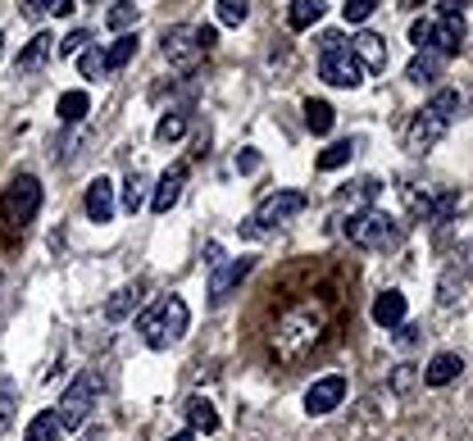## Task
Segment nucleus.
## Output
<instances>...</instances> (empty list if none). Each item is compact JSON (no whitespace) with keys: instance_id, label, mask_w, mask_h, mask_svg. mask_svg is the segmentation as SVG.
<instances>
[{"instance_id":"23","label":"nucleus","mask_w":473,"mask_h":441,"mask_svg":"<svg viewBox=\"0 0 473 441\" xmlns=\"http://www.w3.org/2000/svg\"><path fill=\"white\" fill-rule=\"evenodd\" d=\"M132 55H137V32H118V42L105 51V73H118Z\"/></svg>"},{"instance_id":"3","label":"nucleus","mask_w":473,"mask_h":441,"mask_svg":"<svg viewBox=\"0 0 473 441\" xmlns=\"http://www.w3.org/2000/svg\"><path fill=\"white\" fill-rule=\"evenodd\" d=\"M36 210H42V182H36L32 173L14 178L5 191H0V232H23Z\"/></svg>"},{"instance_id":"14","label":"nucleus","mask_w":473,"mask_h":441,"mask_svg":"<svg viewBox=\"0 0 473 441\" xmlns=\"http://www.w3.org/2000/svg\"><path fill=\"white\" fill-rule=\"evenodd\" d=\"M460 373H464V359L451 355V350H437L428 359V369H423V387H451Z\"/></svg>"},{"instance_id":"35","label":"nucleus","mask_w":473,"mask_h":441,"mask_svg":"<svg viewBox=\"0 0 473 441\" xmlns=\"http://www.w3.org/2000/svg\"><path fill=\"white\" fill-rule=\"evenodd\" d=\"M455 210H460V196H442L437 205H432V223H451Z\"/></svg>"},{"instance_id":"32","label":"nucleus","mask_w":473,"mask_h":441,"mask_svg":"<svg viewBox=\"0 0 473 441\" xmlns=\"http://www.w3.org/2000/svg\"><path fill=\"white\" fill-rule=\"evenodd\" d=\"M77 68H83V77H105V51L83 46L77 51Z\"/></svg>"},{"instance_id":"9","label":"nucleus","mask_w":473,"mask_h":441,"mask_svg":"<svg viewBox=\"0 0 473 441\" xmlns=\"http://www.w3.org/2000/svg\"><path fill=\"white\" fill-rule=\"evenodd\" d=\"M319 77L333 87H360L365 83V64L355 60L350 51H337V55H324L319 60Z\"/></svg>"},{"instance_id":"15","label":"nucleus","mask_w":473,"mask_h":441,"mask_svg":"<svg viewBox=\"0 0 473 441\" xmlns=\"http://www.w3.org/2000/svg\"><path fill=\"white\" fill-rule=\"evenodd\" d=\"M83 205H87V219H92V223H109V219H114V182H109V178H96V182L87 187Z\"/></svg>"},{"instance_id":"7","label":"nucleus","mask_w":473,"mask_h":441,"mask_svg":"<svg viewBox=\"0 0 473 441\" xmlns=\"http://www.w3.org/2000/svg\"><path fill=\"white\" fill-rule=\"evenodd\" d=\"M346 400V378L341 373H328V378H319L309 391H305V414L309 419H324V414H333L337 405Z\"/></svg>"},{"instance_id":"34","label":"nucleus","mask_w":473,"mask_h":441,"mask_svg":"<svg viewBox=\"0 0 473 441\" xmlns=\"http://www.w3.org/2000/svg\"><path fill=\"white\" fill-rule=\"evenodd\" d=\"M432 114H437V118H446V124H451V114L460 109V92H437V96H432V105H428Z\"/></svg>"},{"instance_id":"25","label":"nucleus","mask_w":473,"mask_h":441,"mask_svg":"<svg viewBox=\"0 0 473 441\" xmlns=\"http://www.w3.org/2000/svg\"><path fill=\"white\" fill-rule=\"evenodd\" d=\"M137 305H141V287L132 283V287H124V292H118V296L105 305V318H109V324H124V318H128Z\"/></svg>"},{"instance_id":"26","label":"nucleus","mask_w":473,"mask_h":441,"mask_svg":"<svg viewBox=\"0 0 473 441\" xmlns=\"http://www.w3.org/2000/svg\"><path fill=\"white\" fill-rule=\"evenodd\" d=\"M55 114H60V124H83V114H87V92H64L60 105H55Z\"/></svg>"},{"instance_id":"45","label":"nucleus","mask_w":473,"mask_h":441,"mask_svg":"<svg viewBox=\"0 0 473 441\" xmlns=\"http://www.w3.org/2000/svg\"><path fill=\"white\" fill-rule=\"evenodd\" d=\"M419 5H428V0H401V10H419Z\"/></svg>"},{"instance_id":"11","label":"nucleus","mask_w":473,"mask_h":441,"mask_svg":"<svg viewBox=\"0 0 473 441\" xmlns=\"http://www.w3.org/2000/svg\"><path fill=\"white\" fill-rule=\"evenodd\" d=\"M255 269V260H228V264H219L214 269V277H210V305H223L228 296H232V287H242V277Z\"/></svg>"},{"instance_id":"36","label":"nucleus","mask_w":473,"mask_h":441,"mask_svg":"<svg viewBox=\"0 0 473 441\" xmlns=\"http://www.w3.org/2000/svg\"><path fill=\"white\" fill-rule=\"evenodd\" d=\"M87 42H92V36H87L83 28H77V32H68V36H64V42H60V60H64V55H77V51H83Z\"/></svg>"},{"instance_id":"41","label":"nucleus","mask_w":473,"mask_h":441,"mask_svg":"<svg viewBox=\"0 0 473 441\" xmlns=\"http://www.w3.org/2000/svg\"><path fill=\"white\" fill-rule=\"evenodd\" d=\"M464 5H469V0H437V10L446 19H464Z\"/></svg>"},{"instance_id":"6","label":"nucleus","mask_w":473,"mask_h":441,"mask_svg":"<svg viewBox=\"0 0 473 441\" xmlns=\"http://www.w3.org/2000/svg\"><path fill=\"white\" fill-rule=\"evenodd\" d=\"M341 232L350 237L355 246H369V251H387V246L401 242V228L391 223L382 210H360V214H350V219L341 223Z\"/></svg>"},{"instance_id":"16","label":"nucleus","mask_w":473,"mask_h":441,"mask_svg":"<svg viewBox=\"0 0 473 441\" xmlns=\"http://www.w3.org/2000/svg\"><path fill=\"white\" fill-rule=\"evenodd\" d=\"M350 55L360 60L365 68H373V73L387 68V46H382L378 32H360V36H355V42H350Z\"/></svg>"},{"instance_id":"10","label":"nucleus","mask_w":473,"mask_h":441,"mask_svg":"<svg viewBox=\"0 0 473 441\" xmlns=\"http://www.w3.org/2000/svg\"><path fill=\"white\" fill-rule=\"evenodd\" d=\"M442 137H446V118H437L432 109H419L414 124H410V132H405V146H410L414 155H428Z\"/></svg>"},{"instance_id":"42","label":"nucleus","mask_w":473,"mask_h":441,"mask_svg":"<svg viewBox=\"0 0 473 441\" xmlns=\"http://www.w3.org/2000/svg\"><path fill=\"white\" fill-rule=\"evenodd\" d=\"M42 5H46V14H60V19H68L77 5H73V0H42Z\"/></svg>"},{"instance_id":"37","label":"nucleus","mask_w":473,"mask_h":441,"mask_svg":"<svg viewBox=\"0 0 473 441\" xmlns=\"http://www.w3.org/2000/svg\"><path fill=\"white\" fill-rule=\"evenodd\" d=\"M410 42H414L419 51H432V23H423V19H419V23L410 28Z\"/></svg>"},{"instance_id":"2","label":"nucleus","mask_w":473,"mask_h":441,"mask_svg":"<svg viewBox=\"0 0 473 441\" xmlns=\"http://www.w3.org/2000/svg\"><path fill=\"white\" fill-rule=\"evenodd\" d=\"M187 324H191L187 301H182V296H164L155 309H146V314L137 318V333H141V341H146L150 350H169V346L187 333Z\"/></svg>"},{"instance_id":"33","label":"nucleus","mask_w":473,"mask_h":441,"mask_svg":"<svg viewBox=\"0 0 473 441\" xmlns=\"http://www.w3.org/2000/svg\"><path fill=\"white\" fill-rule=\"evenodd\" d=\"M378 5H382V0H346V5H341V19H346V23H365Z\"/></svg>"},{"instance_id":"5","label":"nucleus","mask_w":473,"mask_h":441,"mask_svg":"<svg viewBox=\"0 0 473 441\" xmlns=\"http://www.w3.org/2000/svg\"><path fill=\"white\" fill-rule=\"evenodd\" d=\"M96 396H100V378H96V369H83L73 378V387L60 396V428L64 432H73V428H83L87 423V414L96 410Z\"/></svg>"},{"instance_id":"38","label":"nucleus","mask_w":473,"mask_h":441,"mask_svg":"<svg viewBox=\"0 0 473 441\" xmlns=\"http://www.w3.org/2000/svg\"><path fill=\"white\" fill-rule=\"evenodd\" d=\"M137 205H141V178H128V187H124V210L137 214Z\"/></svg>"},{"instance_id":"39","label":"nucleus","mask_w":473,"mask_h":441,"mask_svg":"<svg viewBox=\"0 0 473 441\" xmlns=\"http://www.w3.org/2000/svg\"><path fill=\"white\" fill-rule=\"evenodd\" d=\"M319 46H324V55H337V51H346V36L341 32H324Z\"/></svg>"},{"instance_id":"30","label":"nucleus","mask_w":473,"mask_h":441,"mask_svg":"<svg viewBox=\"0 0 473 441\" xmlns=\"http://www.w3.org/2000/svg\"><path fill=\"white\" fill-rule=\"evenodd\" d=\"M114 32H128L132 23H137V0H118V5L109 10V19H105Z\"/></svg>"},{"instance_id":"21","label":"nucleus","mask_w":473,"mask_h":441,"mask_svg":"<svg viewBox=\"0 0 473 441\" xmlns=\"http://www.w3.org/2000/svg\"><path fill=\"white\" fill-rule=\"evenodd\" d=\"M442 55L437 51H419L414 60H410V68H405V77H410V83H432V77H437L442 73Z\"/></svg>"},{"instance_id":"44","label":"nucleus","mask_w":473,"mask_h":441,"mask_svg":"<svg viewBox=\"0 0 473 441\" xmlns=\"http://www.w3.org/2000/svg\"><path fill=\"white\" fill-rule=\"evenodd\" d=\"M169 441H196V432H191V428H187V432H173V437H169Z\"/></svg>"},{"instance_id":"12","label":"nucleus","mask_w":473,"mask_h":441,"mask_svg":"<svg viewBox=\"0 0 473 441\" xmlns=\"http://www.w3.org/2000/svg\"><path fill=\"white\" fill-rule=\"evenodd\" d=\"M182 187H187V164H173L160 182H155V196H150V210L155 214H169L173 205H178V196H182Z\"/></svg>"},{"instance_id":"13","label":"nucleus","mask_w":473,"mask_h":441,"mask_svg":"<svg viewBox=\"0 0 473 441\" xmlns=\"http://www.w3.org/2000/svg\"><path fill=\"white\" fill-rule=\"evenodd\" d=\"M182 419H187L191 432H219V410H214V400L201 396V391L182 400Z\"/></svg>"},{"instance_id":"43","label":"nucleus","mask_w":473,"mask_h":441,"mask_svg":"<svg viewBox=\"0 0 473 441\" xmlns=\"http://www.w3.org/2000/svg\"><path fill=\"white\" fill-rule=\"evenodd\" d=\"M42 10H46L42 0H23V14H28V19H42Z\"/></svg>"},{"instance_id":"19","label":"nucleus","mask_w":473,"mask_h":441,"mask_svg":"<svg viewBox=\"0 0 473 441\" xmlns=\"http://www.w3.org/2000/svg\"><path fill=\"white\" fill-rule=\"evenodd\" d=\"M324 10H328V0H292V5H287V23L296 32H305V28H314L324 19Z\"/></svg>"},{"instance_id":"40","label":"nucleus","mask_w":473,"mask_h":441,"mask_svg":"<svg viewBox=\"0 0 473 441\" xmlns=\"http://www.w3.org/2000/svg\"><path fill=\"white\" fill-rule=\"evenodd\" d=\"M255 169H260V155H255V150L236 155V173H255Z\"/></svg>"},{"instance_id":"1","label":"nucleus","mask_w":473,"mask_h":441,"mask_svg":"<svg viewBox=\"0 0 473 441\" xmlns=\"http://www.w3.org/2000/svg\"><path fill=\"white\" fill-rule=\"evenodd\" d=\"M324 328H328V309L319 301H305V305L287 309L269 333L273 359H278V365H296V359H305L314 350V341L324 337Z\"/></svg>"},{"instance_id":"29","label":"nucleus","mask_w":473,"mask_h":441,"mask_svg":"<svg viewBox=\"0 0 473 441\" xmlns=\"http://www.w3.org/2000/svg\"><path fill=\"white\" fill-rule=\"evenodd\" d=\"M10 423H14V382L0 378V441H5Z\"/></svg>"},{"instance_id":"18","label":"nucleus","mask_w":473,"mask_h":441,"mask_svg":"<svg viewBox=\"0 0 473 441\" xmlns=\"http://www.w3.org/2000/svg\"><path fill=\"white\" fill-rule=\"evenodd\" d=\"M373 324L378 328H401L405 324V296L401 292H382L373 301Z\"/></svg>"},{"instance_id":"27","label":"nucleus","mask_w":473,"mask_h":441,"mask_svg":"<svg viewBox=\"0 0 473 441\" xmlns=\"http://www.w3.org/2000/svg\"><path fill=\"white\" fill-rule=\"evenodd\" d=\"M350 155H355V146H350V141H333V146L319 155V169H324V173H333V169L350 164Z\"/></svg>"},{"instance_id":"28","label":"nucleus","mask_w":473,"mask_h":441,"mask_svg":"<svg viewBox=\"0 0 473 441\" xmlns=\"http://www.w3.org/2000/svg\"><path fill=\"white\" fill-rule=\"evenodd\" d=\"M246 14H251V0H219V23L242 28V23H246Z\"/></svg>"},{"instance_id":"46","label":"nucleus","mask_w":473,"mask_h":441,"mask_svg":"<svg viewBox=\"0 0 473 441\" xmlns=\"http://www.w3.org/2000/svg\"><path fill=\"white\" fill-rule=\"evenodd\" d=\"M0 55H5V32H0Z\"/></svg>"},{"instance_id":"31","label":"nucleus","mask_w":473,"mask_h":441,"mask_svg":"<svg viewBox=\"0 0 473 441\" xmlns=\"http://www.w3.org/2000/svg\"><path fill=\"white\" fill-rule=\"evenodd\" d=\"M182 132H187V114H164L155 124V141H178Z\"/></svg>"},{"instance_id":"22","label":"nucleus","mask_w":473,"mask_h":441,"mask_svg":"<svg viewBox=\"0 0 473 441\" xmlns=\"http://www.w3.org/2000/svg\"><path fill=\"white\" fill-rule=\"evenodd\" d=\"M305 124H309V132L328 137V132H333V124H337V109H333L328 100H305Z\"/></svg>"},{"instance_id":"4","label":"nucleus","mask_w":473,"mask_h":441,"mask_svg":"<svg viewBox=\"0 0 473 441\" xmlns=\"http://www.w3.org/2000/svg\"><path fill=\"white\" fill-rule=\"evenodd\" d=\"M214 42H219L214 28H187V23H178V28H169V36H164V60H169L173 68L191 73L196 64L214 51Z\"/></svg>"},{"instance_id":"24","label":"nucleus","mask_w":473,"mask_h":441,"mask_svg":"<svg viewBox=\"0 0 473 441\" xmlns=\"http://www.w3.org/2000/svg\"><path fill=\"white\" fill-rule=\"evenodd\" d=\"M60 414L55 410H42L32 423H28V432H23V441H60Z\"/></svg>"},{"instance_id":"20","label":"nucleus","mask_w":473,"mask_h":441,"mask_svg":"<svg viewBox=\"0 0 473 441\" xmlns=\"http://www.w3.org/2000/svg\"><path fill=\"white\" fill-rule=\"evenodd\" d=\"M460 36H464V19H446L442 28L432 23V51H437L442 60L455 55V51H460Z\"/></svg>"},{"instance_id":"17","label":"nucleus","mask_w":473,"mask_h":441,"mask_svg":"<svg viewBox=\"0 0 473 441\" xmlns=\"http://www.w3.org/2000/svg\"><path fill=\"white\" fill-rule=\"evenodd\" d=\"M51 55H55V36H51V32H36L32 42L19 51V73H36Z\"/></svg>"},{"instance_id":"8","label":"nucleus","mask_w":473,"mask_h":441,"mask_svg":"<svg viewBox=\"0 0 473 441\" xmlns=\"http://www.w3.org/2000/svg\"><path fill=\"white\" fill-rule=\"evenodd\" d=\"M305 205H309L305 191H278V196H269L264 205L255 210V228L264 232V228H273V223H287V219H296Z\"/></svg>"}]
</instances>
